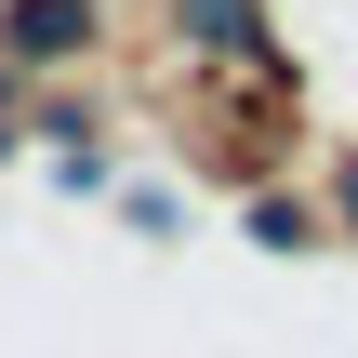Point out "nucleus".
Listing matches in <instances>:
<instances>
[{"label": "nucleus", "mask_w": 358, "mask_h": 358, "mask_svg": "<svg viewBox=\"0 0 358 358\" xmlns=\"http://www.w3.org/2000/svg\"><path fill=\"white\" fill-rule=\"evenodd\" d=\"M93 40V0H13V53H66Z\"/></svg>", "instance_id": "f257e3e1"}, {"label": "nucleus", "mask_w": 358, "mask_h": 358, "mask_svg": "<svg viewBox=\"0 0 358 358\" xmlns=\"http://www.w3.org/2000/svg\"><path fill=\"white\" fill-rule=\"evenodd\" d=\"M345 199H358V186H345Z\"/></svg>", "instance_id": "f03ea898"}]
</instances>
